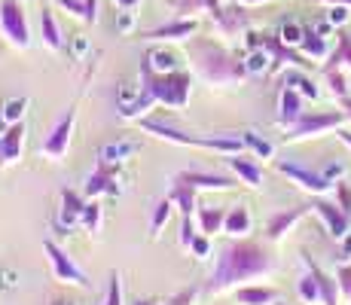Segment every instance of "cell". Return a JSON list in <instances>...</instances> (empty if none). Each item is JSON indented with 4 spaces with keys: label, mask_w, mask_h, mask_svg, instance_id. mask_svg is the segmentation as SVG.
<instances>
[{
    "label": "cell",
    "mask_w": 351,
    "mask_h": 305,
    "mask_svg": "<svg viewBox=\"0 0 351 305\" xmlns=\"http://www.w3.org/2000/svg\"><path fill=\"white\" fill-rule=\"evenodd\" d=\"M171 214H174V202L171 199H162L156 205V211H153V220H150V239L153 241L162 235V229H165V223L171 220Z\"/></svg>",
    "instance_id": "35"
},
{
    "label": "cell",
    "mask_w": 351,
    "mask_h": 305,
    "mask_svg": "<svg viewBox=\"0 0 351 305\" xmlns=\"http://www.w3.org/2000/svg\"><path fill=\"white\" fill-rule=\"evenodd\" d=\"M195 31H199V19H180V16H174L171 22H165V25H159V28L141 34V37L153 40V43H156V40H190Z\"/></svg>",
    "instance_id": "14"
},
{
    "label": "cell",
    "mask_w": 351,
    "mask_h": 305,
    "mask_svg": "<svg viewBox=\"0 0 351 305\" xmlns=\"http://www.w3.org/2000/svg\"><path fill=\"white\" fill-rule=\"evenodd\" d=\"M278 37H281V43H287V46H300L302 37H306V28H302L300 22H285L278 31Z\"/></svg>",
    "instance_id": "39"
},
{
    "label": "cell",
    "mask_w": 351,
    "mask_h": 305,
    "mask_svg": "<svg viewBox=\"0 0 351 305\" xmlns=\"http://www.w3.org/2000/svg\"><path fill=\"white\" fill-rule=\"evenodd\" d=\"M134 25H138V19H134V12H132V10L117 12V34L128 37V34H134Z\"/></svg>",
    "instance_id": "43"
},
{
    "label": "cell",
    "mask_w": 351,
    "mask_h": 305,
    "mask_svg": "<svg viewBox=\"0 0 351 305\" xmlns=\"http://www.w3.org/2000/svg\"><path fill=\"white\" fill-rule=\"evenodd\" d=\"M312 208H315V214H318L321 220L327 223L330 235H333L336 241H342L351 232V214H346L339 205H330V202L318 199V202H312Z\"/></svg>",
    "instance_id": "13"
},
{
    "label": "cell",
    "mask_w": 351,
    "mask_h": 305,
    "mask_svg": "<svg viewBox=\"0 0 351 305\" xmlns=\"http://www.w3.org/2000/svg\"><path fill=\"white\" fill-rule=\"evenodd\" d=\"M141 86L144 95L153 98L156 104L165 107H184L190 101V89H193V77L184 71H171V73H156L147 61H141Z\"/></svg>",
    "instance_id": "4"
},
{
    "label": "cell",
    "mask_w": 351,
    "mask_h": 305,
    "mask_svg": "<svg viewBox=\"0 0 351 305\" xmlns=\"http://www.w3.org/2000/svg\"><path fill=\"white\" fill-rule=\"evenodd\" d=\"M138 305H156V302H150V300H141Z\"/></svg>",
    "instance_id": "62"
},
{
    "label": "cell",
    "mask_w": 351,
    "mask_h": 305,
    "mask_svg": "<svg viewBox=\"0 0 351 305\" xmlns=\"http://www.w3.org/2000/svg\"><path fill=\"white\" fill-rule=\"evenodd\" d=\"M278 263L269 254L263 244L235 239L232 244H226L217 256V266L211 272V281L205 284L208 293H223V290L235 287L239 281H251V278H263L269 272H275Z\"/></svg>",
    "instance_id": "1"
},
{
    "label": "cell",
    "mask_w": 351,
    "mask_h": 305,
    "mask_svg": "<svg viewBox=\"0 0 351 305\" xmlns=\"http://www.w3.org/2000/svg\"><path fill=\"white\" fill-rule=\"evenodd\" d=\"M324 73H327L330 92H333L336 98H346V95H348V80H346V73H342L339 67H333V71H324Z\"/></svg>",
    "instance_id": "40"
},
{
    "label": "cell",
    "mask_w": 351,
    "mask_h": 305,
    "mask_svg": "<svg viewBox=\"0 0 351 305\" xmlns=\"http://www.w3.org/2000/svg\"><path fill=\"white\" fill-rule=\"evenodd\" d=\"M144 101V86L134 83V80H123V83L117 86V107L119 113H123L125 119L134 117V110H138V104Z\"/></svg>",
    "instance_id": "19"
},
{
    "label": "cell",
    "mask_w": 351,
    "mask_h": 305,
    "mask_svg": "<svg viewBox=\"0 0 351 305\" xmlns=\"http://www.w3.org/2000/svg\"><path fill=\"white\" fill-rule=\"evenodd\" d=\"M275 305H281V302H275Z\"/></svg>",
    "instance_id": "63"
},
{
    "label": "cell",
    "mask_w": 351,
    "mask_h": 305,
    "mask_svg": "<svg viewBox=\"0 0 351 305\" xmlns=\"http://www.w3.org/2000/svg\"><path fill=\"white\" fill-rule=\"evenodd\" d=\"M43 250H46V256H49V263H52V275H56L58 281H62V284H77V287H89V278H86V272L64 254L62 247H58L56 241L46 239Z\"/></svg>",
    "instance_id": "7"
},
{
    "label": "cell",
    "mask_w": 351,
    "mask_h": 305,
    "mask_svg": "<svg viewBox=\"0 0 351 305\" xmlns=\"http://www.w3.org/2000/svg\"><path fill=\"white\" fill-rule=\"evenodd\" d=\"M52 305H77V302H71V300H56Z\"/></svg>",
    "instance_id": "60"
},
{
    "label": "cell",
    "mask_w": 351,
    "mask_h": 305,
    "mask_svg": "<svg viewBox=\"0 0 351 305\" xmlns=\"http://www.w3.org/2000/svg\"><path fill=\"white\" fill-rule=\"evenodd\" d=\"M3 132H6V122H3V119H0V134H3Z\"/></svg>",
    "instance_id": "61"
},
{
    "label": "cell",
    "mask_w": 351,
    "mask_h": 305,
    "mask_svg": "<svg viewBox=\"0 0 351 305\" xmlns=\"http://www.w3.org/2000/svg\"><path fill=\"white\" fill-rule=\"evenodd\" d=\"M184 183H190V186L199 193V189H217V193H226V189L235 186L232 178H223V174H205V171H180L178 174Z\"/></svg>",
    "instance_id": "18"
},
{
    "label": "cell",
    "mask_w": 351,
    "mask_h": 305,
    "mask_svg": "<svg viewBox=\"0 0 351 305\" xmlns=\"http://www.w3.org/2000/svg\"><path fill=\"white\" fill-rule=\"evenodd\" d=\"M312 211H315L312 205H300V208H290V211L272 214V217H269V223H266V235H269V241L285 239V232H290V229H293L296 223L302 220V217L312 214Z\"/></svg>",
    "instance_id": "15"
},
{
    "label": "cell",
    "mask_w": 351,
    "mask_h": 305,
    "mask_svg": "<svg viewBox=\"0 0 351 305\" xmlns=\"http://www.w3.org/2000/svg\"><path fill=\"white\" fill-rule=\"evenodd\" d=\"M339 141H342V144H348V147H351V132H346V128H342V132H339Z\"/></svg>",
    "instance_id": "58"
},
{
    "label": "cell",
    "mask_w": 351,
    "mask_h": 305,
    "mask_svg": "<svg viewBox=\"0 0 351 305\" xmlns=\"http://www.w3.org/2000/svg\"><path fill=\"white\" fill-rule=\"evenodd\" d=\"M339 64H346L351 71V37H348V34H339V43H336V49L330 52L324 71H333V67H339Z\"/></svg>",
    "instance_id": "34"
},
{
    "label": "cell",
    "mask_w": 351,
    "mask_h": 305,
    "mask_svg": "<svg viewBox=\"0 0 351 305\" xmlns=\"http://www.w3.org/2000/svg\"><path fill=\"white\" fill-rule=\"evenodd\" d=\"M302 260H306L308 272L318 278V287H321V305H339V281H336V278H330V275H324L321 269L315 266V260L306 254V250H302Z\"/></svg>",
    "instance_id": "22"
},
{
    "label": "cell",
    "mask_w": 351,
    "mask_h": 305,
    "mask_svg": "<svg viewBox=\"0 0 351 305\" xmlns=\"http://www.w3.org/2000/svg\"><path fill=\"white\" fill-rule=\"evenodd\" d=\"M239 3H245V6H251V3H269V0H239Z\"/></svg>",
    "instance_id": "59"
},
{
    "label": "cell",
    "mask_w": 351,
    "mask_h": 305,
    "mask_svg": "<svg viewBox=\"0 0 351 305\" xmlns=\"http://www.w3.org/2000/svg\"><path fill=\"white\" fill-rule=\"evenodd\" d=\"M339 107H342V113L351 119V95H346V98H339Z\"/></svg>",
    "instance_id": "55"
},
{
    "label": "cell",
    "mask_w": 351,
    "mask_h": 305,
    "mask_svg": "<svg viewBox=\"0 0 351 305\" xmlns=\"http://www.w3.org/2000/svg\"><path fill=\"white\" fill-rule=\"evenodd\" d=\"M336 281H339V293L351 302V263L339 266V272H336Z\"/></svg>",
    "instance_id": "46"
},
{
    "label": "cell",
    "mask_w": 351,
    "mask_h": 305,
    "mask_svg": "<svg viewBox=\"0 0 351 305\" xmlns=\"http://www.w3.org/2000/svg\"><path fill=\"white\" fill-rule=\"evenodd\" d=\"M195 235H199V232H195V220L190 214V217H184V220H180V247L190 250V244H193Z\"/></svg>",
    "instance_id": "42"
},
{
    "label": "cell",
    "mask_w": 351,
    "mask_h": 305,
    "mask_svg": "<svg viewBox=\"0 0 351 305\" xmlns=\"http://www.w3.org/2000/svg\"><path fill=\"white\" fill-rule=\"evenodd\" d=\"M144 61H147V64H150L156 73H171V71H180V58L174 56L171 49H162V46H153V49L144 56Z\"/></svg>",
    "instance_id": "29"
},
{
    "label": "cell",
    "mask_w": 351,
    "mask_h": 305,
    "mask_svg": "<svg viewBox=\"0 0 351 305\" xmlns=\"http://www.w3.org/2000/svg\"><path fill=\"white\" fill-rule=\"evenodd\" d=\"M174 12L180 19H195L199 12H211V19L220 12V0H174Z\"/></svg>",
    "instance_id": "28"
},
{
    "label": "cell",
    "mask_w": 351,
    "mask_h": 305,
    "mask_svg": "<svg viewBox=\"0 0 351 305\" xmlns=\"http://www.w3.org/2000/svg\"><path fill=\"white\" fill-rule=\"evenodd\" d=\"M342 260L346 263H351V232L342 239Z\"/></svg>",
    "instance_id": "54"
},
{
    "label": "cell",
    "mask_w": 351,
    "mask_h": 305,
    "mask_svg": "<svg viewBox=\"0 0 351 305\" xmlns=\"http://www.w3.org/2000/svg\"><path fill=\"white\" fill-rule=\"evenodd\" d=\"M275 168H278L285 178L293 180L300 189H306V193H312V195H324V193H330V189H333V183L324 178L321 171H308V168H302L300 162L275 159Z\"/></svg>",
    "instance_id": "8"
},
{
    "label": "cell",
    "mask_w": 351,
    "mask_h": 305,
    "mask_svg": "<svg viewBox=\"0 0 351 305\" xmlns=\"http://www.w3.org/2000/svg\"><path fill=\"white\" fill-rule=\"evenodd\" d=\"M0 31L16 49H28L31 46V28L25 6L19 0H0Z\"/></svg>",
    "instance_id": "5"
},
{
    "label": "cell",
    "mask_w": 351,
    "mask_h": 305,
    "mask_svg": "<svg viewBox=\"0 0 351 305\" xmlns=\"http://www.w3.org/2000/svg\"><path fill=\"white\" fill-rule=\"evenodd\" d=\"M73 125H77V107H67V113L58 119V125L49 132V138L43 141V156L52 162L64 159L67 156V147H71V134H73Z\"/></svg>",
    "instance_id": "9"
},
{
    "label": "cell",
    "mask_w": 351,
    "mask_h": 305,
    "mask_svg": "<svg viewBox=\"0 0 351 305\" xmlns=\"http://www.w3.org/2000/svg\"><path fill=\"white\" fill-rule=\"evenodd\" d=\"M300 300L308 302V305H318L321 302V287H318V278L308 272L306 278L300 281Z\"/></svg>",
    "instance_id": "38"
},
{
    "label": "cell",
    "mask_w": 351,
    "mask_h": 305,
    "mask_svg": "<svg viewBox=\"0 0 351 305\" xmlns=\"http://www.w3.org/2000/svg\"><path fill=\"white\" fill-rule=\"evenodd\" d=\"M80 226H83L86 232H98V229H101V205H98L95 199L86 202L83 217H80Z\"/></svg>",
    "instance_id": "37"
},
{
    "label": "cell",
    "mask_w": 351,
    "mask_h": 305,
    "mask_svg": "<svg viewBox=\"0 0 351 305\" xmlns=\"http://www.w3.org/2000/svg\"><path fill=\"white\" fill-rule=\"evenodd\" d=\"M342 119H348L342 110H333V113H302L293 125L287 128L285 141H302V138H318V134L330 132V128L342 125Z\"/></svg>",
    "instance_id": "6"
},
{
    "label": "cell",
    "mask_w": 351,
    "mask_h": 305,
    "mask_svg": "<svg viewBox=\"0 0 351 305\" xmlns=\"http://www.w3.org/2000/svg\"><path fill=\"white\" fill-rule=\"evenodd\" d=\"M321 174L330 183H336V180H342V174H346V165H342V162H327V165L321 168Z\"/></svg>",
    "instance_id": "51"
},
{
    "label": "cell",
    "mask_w": 351,
    "mask_h": 305,
    "mask_svg": "<svg viewBox=\"0 0 351 305\" xmlns=\"http://www.w3.org/2000/svg\"><path fill=\"white\" fill-rule=\"evenodd\" d=\"M241 141H245V147H251V150H254L256 156H260V159H272V156H275L272 141L260 138V134H256L254 128H247V132H241Z\"/></svg>",
    "instance_id": "36"
},
{
    "label": "cell",
    "mask_w": 351,
    "mask_h": 305,
    "mask_svg": "<svg viewBox=\"0 0 351 305\" xmlns=\"http://www.w3.org/2000/svg\"><path fill=\"white\" fill-rule=\"evenodd\" d=\"M25 138H28V128L25 122H16V125H6V132L0 134V165H16L22 159L25 150Z\"/></svg>",
    "instance_id": "11"
},
{
    "label": "cell",
    "mask_w": 351,
    "mask_h": 305,
    "mask_svg": "<svg viewBox=\"0 0 351 305\" xmlns=\"http://www.w3.org/2000/svg\"><path fill=\"white\" fill-rule=\"evenodd\" d=\"M285 86H290V89H296L302 95V98H308V101H318L321 98V92H318V86L312 83V77H308L302 67H293V71H287L285 73Z\"/></svg>",
    "instance_id": "26"
},
{
    "label": "cell",
    "mask_w": 351,
    "mask_h": 305,
    "mask_svg": "<svg viewBox=\"0 0 351 305\" xmlns=\"http://www.w3.org/2000/svg\"><path fill=\"white\" fill-rule=\"evenodd\" d=\"M214 25H217V31L223 37H239V34H245L251 28V19L245 12V3L239 6V0H235L232 6H220V12L214 16Z\"/></svg>",
    "instance_id": "12"
},
{
    "label": "cell",
    "mask_w": 351,
    "mask_h": 305,
    "mask_svg": "<svg viewBox=\"0 0 351 305\" xmlns=\"http://www.w3.org/2000/svg\"><path fill=\"white\" fill-rule=\"evenodd\" d=\"M52 3H58L62 10L71 12V16H77L86 22V0H52Z\"/></svg>",
    "instance_id": "47"
},
{
    "label": "cell",
    "mask_w": 351,
    "mask_h": 305,
    "mask_svg": "<svg viewBox=\"0 0 351 305\" xmlns=\"http://www.w3.org/2000/svg\"><path fill=\"white\" fill-rule=\"evenodd\" d=\"M190 250H193L195 256H208V254H211V235H202V232H199V235L193 239Z\"/></svg>",
    "instance_id": "50"
},
{
    "label": "cell",
    "mask_w": 351,
    "mask_h": 305,
    "mask_svg": "<svg viewBox=\"0 0 351 305\" xmlns=\"http://www.w3.org/2000/svg\"><path fill=\"white\" fill-rule=\"evenodd\" d=\"M138 128L147 134H156L162 141H171V144H178V147H199V150H214L223 156H235L245 150L241 134H211V138H202V134L178 132V128L165 125V122H159V119H138Z\"/></svg>",
    "instance_id": "3"
},
{
    "label": "cell",
    "mask_w": 351,
    "mask_h": 305,
    "mask_svg": "<svg viewBox=\"0 0 351 305\" xmlns=\"http://www.w3.org/2000/svg\"><path fill=\"white\" fill-rule=\"evenodd\" d=\"M351 6H330V12H327V22L333 25V28H342V25H348V19H351Z\"/></svg>",
    "instance_id": "45"
},
{
    "label": "cell",
    "mask_w": 351,
    "mask_h": 305,
    "mask_svg": "<svg viewBox=\"0 0 351 305\" xmlns=\"http://www.w3.org/2000/svg\"><path fill=\"white\" fill-rule=\"evenodd\" d=\"M186 52H190V58L195 64V73L214 86H232V83H241V80L247 77L245 61L229 56L223 46L214 43V40L195 37V40H190Z\"/></svg>",
    "instance_id": "2"
},
{
    "label": "cell",
    "mask_w": 351,
    "mask_h": 305,
    "mask_svg": "<svg viewBox=\"0 0 351 305\" xmlns=\"http://www.w3.org/2000/svg\"><path fill=\"white\" fill-rule=\"evenodd\" d=\"M86 195L77 193V189H62V211H58V220H62L64 229H73L80 226V217H83V208H86Z\"/></svg>",
    "instance_id": "17"
},
{
    "label": "cell",
    "mask_w": 351,
    "mask_h": 305,
    "mask_svg": "<svg viewBox=\"0 0 351 305\" xmlns=\"http://www.w3.org/2000/svg\"><path fill=\"white\" fill-rule=\"evenodd\" d=\"M336 199H339V208L346 214H351V186L342 180H336Z\"/></svg>",
    "instance_id": "49"
},
{
    "label": "cell",
    "mask_w": 351,
    "mask_h": 305,
    "mask_svg": "<svg viewBox=\"0 0 351 305\" xmlns=\"http://www.w3.org/2000/svg\"><path fill=\"white\" fill-rule=\"evenodd\" d=\"M117 6H123V10H134V6L141 3V0H113Z\"/></svg>",
    "instance_id": "56"
},
{
    "label": "cell",
    "mask_w": 351,
    "mask_h": 305,
    "mask_svg": "<svg viewBox=\"0 0 351 305\" xmlns=\"http://www.w3.org/2000/svg\"><path fill=\"white\" fill-rule=\"evenodd\" d=\"M71 56H73V61H83L89 56V40H86L83 34H73L71 37Z\"/></svg>",
    "instance_id": "44"
},
{
    "label": "cell",
    "mask_w": 351,
    "mask_h": 305,
    "mask_svg": "<svg viewBox=\"0 0 351 305\" xmlns=\"http://www.w3.org/2000/svg\"><path fill=\"white\" fill-rule=\"evenodd\" d=\"M98 22V0H86V25Z\"/></svg>",
    "instance_id": "53"
},
{
    "label": "cell",
    "mask_w": 351,
    "mask_h": 305,
    "mask_svg": "<svg viewBox=\"0 0 351 305\" xmlns=\"http://www.w3.org/2000/svg\"><path fill=\"white\" fill-rule=\"evenodd\" d=\"M195 296H199V290L190 287V290H180V293H174L168 302H162V305H195Z\"/></svg>",
    "instance_id": "48"
},
{
    "label": "cell",
    "mask_w": 351,
    "mask_h": 305,
    "mask_svg": "<svg viewBox=\"0 0 351 305\" xmlns=\"http://www.w3.org/2000/svg\"><path fill=\"white\" fill-rule=\"evenodd\" d=\"M40 34H43V43L49 46L52 52H62L64 49L62 31H58V22H56V16H52L49 6H43V12H40Z\"/></svg>",
    "instance_id": "24"
},
{
    "label": "cell",
    "mask_w": 351,
    "mask_h": 305,
    "mask_svg": "<svg viewBox=\"0 0 351 305\" xmlns=\"http://www.w3.org/2000/svg\"><path fill=\"white\" fill-rule=\"evenodd\" d=\"M16 287H19L16 269H0V290H16Z\"/></svg>",
    "instance_id": "52"
},
{
    "label": "cell",
    "mask_w": 351,
    "mask_h": 305,
    "mask_svg": "<svg viewBox=\"0 0 351 305\" xmlns=\"http://www.w3.org/2000/svg\"><path fill=\"white\" fill-rule=\"evenodd\" d=\"M141 150H144V141H138V138H119V141H110V144L101 147L98 159L107 162V165H123V162H128L132 156H138Z\"/></svg>",
    "instance_id": "16"
},
{
    "label": "cell",
    "mask_w": 351,
    "mask_h": 305,
    "mask_svg": "<svg viewBox=\"0 0 351 305\" xmlns=\"http://www.w3.org/2000/svg\"><path fill=\"white\" fill-rule=\"evenodd\" d=\"M321 3H327V6H351V0H321Z\"/></svg>",
    "instance_id": "57"
},
{
    "label": "cell",
    "mask_w": 351,
    "mask_h": 305,
    "mask_svg": "<svg viewBox=\"0 0 351 305\" xmlns=\"http://www.w3.org/2000/svg\"><path fill=\"white\" fill-rule=\"evenodd\" d=\"M104 305H123V278H119V272H110V287H107Z\"/></svg>",
    "instance_id": "41"
},
{
    "label": "cell",
    "mask_w": 351,
    "mask_h": 305,
    "mask_svg": "<svg viewBox=\"0 0 351 305\" xmlns=\"http://www.w3.org/2000/svg\"><path fill=\"white\" fill-rule=\"evenodd\" d=\"M254 220H251V211L245 205H235L232 211H226V223H223V232L232 235V239H245L251 232Z\"/></svg>",
    "instance_id": "23"
},
{
    "label": "cell",
    "mask_w": 351,
    "mask_h": 305,
    "mask_svg": "<svg viewBox=\"0 0 351 305\" xmlns=\"http://www.w3.org/2000/svg\"><path fill=\"white\" fill-rule=\"evenodd\" d=\"M245 67H247V77H266L272 71V56L266 49H247Z\"/></svg>",
    "instance_id": "33"
},
{
    "label": "cell",
    "mask_w": 351,
    "mask_h": 305,
    "mask_svg": "<svg viewBox=\"0 0 351 305\" xmlns=\"http://www.w3.org/2000/svg\"><path fill=\"white\" fill-rule=\"evenodd\" d=\"M199 232L202 235H217V232H223V223H226V211L223 208H199Z\"/></svg>",
    "instance_id": "31"
},
{
    "label": "cell",
    "mask_w": 351,
    "mask_h": 305,
    "mask_svg": "<svg viewBox=\"0 0 351 305\" xmlns=\"http://www.w3.org/2000/svg\"><path fill=\"white\" fill-rule=\"evenodd\" d=\"M168 199L180 208V214L184 217L195 214V189L190 186V183H184L180 178H174V186H171V193H168Z\"/></svg>",
    "instance_id": "30"
},
{
    "label": "cell",
    "mask_w": 351,
    "mask_h": 305,
    "mask_svg": "<svg viewBox=\"0 0 351 305\" xmlns=\"http://www.w3.org/2000/svg\"><path fill=\"white\" fill-rule=\"evenodd\" d=\"M28 95H16V98H6L3 107H0V119L6 122V125H16V122L25 119V113H28Z\"/></svg>",
    "instance_id": "32"
},
{
    "label": "cell",
    "mask_w": 351,
    "mask_h": 305,
    "mask_svg": "<svg viewBox=\"0 0 351 305\" xmlns=\"http://www.w3.org/2000/svg\"><path fill=\"white\" fill-rule=\"evenodd\" d=\"M119 165H107L98 159V168L86 178L83 195L86 199H98V195H119Z\"/></svg>",
    "instance_id": "10"
},
{
    "label": "cell",
    "mask_w": 351,
    "mask_h": 305,
    "mask_svg": "<svg viewBox=\"0 0 351 305\" xmlns=\"http://www.w3.org/2000/svg\"><path fill=\"white\" fill-rule=\"evenodd\" d=\"M235 302L239 305H275L278 302V290H272V287H239L235 290Z\"/></svg>",
    "instance_id": "25"
},
{
    "label": "cell",
    "mask_w": 351,
    "mask_h": 305,
    "mask_svg": "<svg viewBox=\"0 0 351 305\" xmlns=\"http://www.w3.org/2000/svg\"><path fill=\"white\" fill-rule=\"evenodd\" d=\"M296 49L312 61H327L330 58V43H327V37H321L318 31H306V37H302V43L296 46Z\"/></svg>",
    "instance_id": "27"
},
{
    "label": "cell",
    "mask_w": 351,
    "mask_h": 305,
    "mask_svg": "<svg viewBox=\"0 0 351 305\" xmlns=\"http://www.w3.org/2000/svg\"><path fill=\"white\" fill-rule=\"evenodd\" d=\"M226 165H229V171H232L235 178H239L241 183H247L251 189H260L263 186V168L256 165V162H251V159H241V153L229 156Z\"/></svg>",
    "instance_id": "21"
},
{
    "label": "cell",
    "mask_w": 351,
    "mask_h": 305,
    "mask_svg": "<svg viewBox=\"0 0 351 305\" xmlns=\"http://www.w3.org/2000/svg\"><path fill=\"white\" fill-rule=\"evenodd\" d=\"M302 113H306L302 110V95L296 89H290V86H285V89H281V98H278V125L290 128Z\"/></svg>",
    "instance_id": "20"
}]
</instances>
